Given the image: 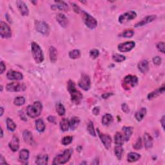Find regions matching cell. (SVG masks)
I'll list each match as a JSON object with an SVG mask.
<instances>
[{
    "label": "cell",
    "mask_w": 165,
    "mask_h": 165,
    "mask_svg": "<svg viewBox=\"0 0 165 165\" xmlns=\"http://www.w3.org/2000/svg\"><path fill=\"white\" fill-rule=\"evenodd\" d=\"M87 131L89 132V133L92 135V136L96 137V132H95V130H94V123L92 121H89V124L87 125Z\"/></svg>",
    "instance_id": "obj_40"
},
{
    "label": "cell",
    "mask_w": 165,
    "mask_h": 165,
    "mask_svg": "<svg viewBox=\"0 0 165 165\" xmlns=\"http://www.w3.org/2000/svg\"><path fill=\"white\" fill-rule=\"evenodd\" d=\"M135 45V43L134 41H127L125 43H122L119 44L117 49H118V50L121 52H128L132 50L134 48Z\"/></svg>",
    "instance_id": "obj_12"
},
{
    "label": "cell",
    "mask_w": 165,
    "mask_h": 165,
    "mask_svg": "<svg viewBox=\"0 0 165 165\" xmlns=\"http://www.w3.org/2000/svg\"><path fill=\"white\" fill-rule=\"evenodd\" d=\"M90 84L91 82L89 76L86 74H83L79 81L78 85L81 89H82L85 91H87L90 89Z\"/></svg>",
    "instance_id": "obj_10"
},
{
    "label": "cell",
    "mask_w": 165,
    "mask_h": 165,
    "mask_svg": "<svg viewBox=\"0 0 165 165\" xmlns=\"http://www.w3.org/2000/svg\"><path fill=\"white\" fill-rule=\"evenodd\" d=\"M29 158V151L27 149H23L20 152L19 159L21 163H26Z\"/></svg>",
    "instance_id": "obj_23"
},
{
    "label": "cell",
    "mask_w": 165,
    "mask_h": 165,
    "mask_svg": "<svg viewBox=\"0 0 165 165\" xmlns=\"http://www.w3.org/2000/svg\"><path fill=\"white\" fill-rule=\"evenodd\" d=\"M60 128L62 131H68L70 128V121L68 119L64 118L60 121Z\"/></svg>",
    "instance_id": "obj_32"
},
{
    "label": "cell",
    "mask_w": 165,
    "mask_h": 165,
    "mask_svg": "<svg viewBox=\"0 0 165 165\" xmlns=\"http://www.w3.org/2000/svg\"><path fill=\"white\" fill-rule=\"evenodd\" d=\"M36 30L38 32L44 35H48L49 33V27L48 24L45 21H35Z\"/></svg>",
    "instance_id": "obj_6"
},
{
    "label": "cell",
    "mask_w": 165,
    "mask_h": 165,
    "mask_svg": "<svg viewBox=\"0 0 165 165\" xmlns=\"http://www.w3.org/2000/svg\"><path fill=\"white\" fill-rule=\"evenodd\" d=\"M56 112L60 116H64L65 113V108L64 105L61 102H57L56 104Z\"/></svg>",
    "instance_id": "obj_38"
},
{
    "label": "cell",
    "mask_w": 165,
    "mask_h": 165,
    "mask_svg": "<svg viewBox=\"0 0 165 165\" xmlns=\"http://www.w3.org/2000/svg\"><path fill=\"white\" fill-rule=\"evenodd\" d=\"M144 144L146 149H150L153 146V138L148 133H145L144 135Z\"/></svg>",
    "instance_id": "obj_22"
},
{
    "label": "cell",
    "mask_w": 165,
    "mask_h": 165,
    "mask_svg": "<svg viewBox=\"0 0 165 165\" xmlns=\"http://www.w3.org/2000/svg\"><path fill=\"white\" fill-rule=\"evenodd\" d=\"M49 162V156L47 154L39 155L36 158V163L38 165H46Z\"/></svg>",
    "instance_id": "obj_21"
},
{
    "label": "cell",
    "mask_w": 165,
    "mask_h": 165,
    "mask_svg": "<svg viewBox=\"0 0 165 165\" xmlns=\"http://www.w3.org/2000/svg\"><path fill=\"white\" fill-rule=\"evenodd\" d=\"M97 132L99 135V137H100L101 141L102 142V143L103 144V145L105 146V147L107 148V150L110 149L111 146V144H112V138L109 135H107L105 134H102L99 128L97 129Z\"/></svg>",
    "instance_id": "obj_11"
},
{
    "label": "cell",
    "mask_w": 165,
    "mask_h": 165,
    "mask_svg": "<svg viewBox=\"0 0 165 165\" xmlns=\"http://www.w3.org/2000/svg\"><path fill=\"white\" fill-rule=\"evenodd\" d=\"M55 3H56V5H53L51 6V8H52L53 10L59 9L60 10H63V11H68L69 10L68 5L65 1H56Z\"/></svg>",
    "instance_id": "obj_19"
},
{
    "label": "cell",
    "mask_w": 165,
    "mask_h": 165,
    "mask_svg": "<svg viewBox=\"0 0 165 165\" xmlns=\"http://www.w3.org/2000/svg\"><path fill=\"white\" fill-rule=\"evenodd\" d=\"M6 89L9 92H22L26 90V86L23 83L12 82L6 86Z\"/></svg>",
    "instance_id": "obj_8"
},
{
    "label": "cell",
    "mask_w": 165,
    "mask_h": 165,
    "mask_svg": "<svg viewBox=\"0 0 165 165\" xmlns=\"http://www.w3.org/2000/svg\"><path fill=\"white\" fill-rule=\"evenodd\" d=\"M0 68H1V72H0V74H2L6 70V66H5V64L3 63V61H1V64H0Z\"/></svg>",
    "instance_id": "obj_52"
},
{
    "label": "cell",
    "mask_w": 165,
    "mask_h": 165,
    "mask_svg": "<svg viewBox=\"0 0 165 165\" xmlns=\"http://www.w3.org/2000/svg\"><path fill=\"white\" fill-rule=\"evenodd\" d=\"M136 16H137L136 12H134L133 10H130L121 14V15L119 17L118 20L120 23L123 24V23H127L128 21H130L131 20L135 19V18L136 17Z\"/></svg>",
    "instance_id": "obj_7"
},
{
    "label": "cell",
    "mask_w": 165,
    "mask_h": 165,
    "mask_svg": "<svg viewBox=\"0 0 165 165\" xmlns=\"http://www.w3.org/2000/svg\"><path fill=\"white\" fill-rule=\"evenodd\" d=\"M23 137L25 142L29 145H32L34 144V138H33V135L30 131L28 130H25L23 133Z\"/></svg>",
    "instance_id": "obj_20"
},
{
    "label": "cell",
    "mask_w": 165,
    "mask_h": 165,
    "mask_svg": "<svg viewBox=\"0 0 165 165\" xmlns=\"http://www.w3.org/2000/svg\"><path fill=\"white\" fill-rule=\"evenodd\" d=\"M121 108H122V110L126 113H128V112H130V109L129 107H128V106L126 104V103H123L121 105Z\"/></svg>",
    "instance_id": "obj_48"
},
{
    "label": "cell",
    "mask_w": 165,
    "mask_h": 165,
    "mask_svg": "<svg viewBox=\"0 0 165 165\" xmlns=\"http://www.w3.org/2000/svg\"><path fill=\"white\" fill-rule=\"evenodd\" d=\"M47 120L49 121L50 123H52L53 124H56V119L54 116H50L47 117Z\"/></svg>",
    "instance_id": "obj_50"
},
{
    "label": "cell",
    "mask_w": 165,
    "mask_h": 165,
    "mask_svg": "<svg viewBox=\"0 0 165 165\" xmlns=\"http://www.w3.org/2000/svg\"><path fill=\"white\" fill-rule=\"evenodd\" d=\"M83 19L87 27L90 29H94L97 26V21L94 17L90 15L86 12L83 11Z\"/></svg>",
    "instance_id": "obj_5"
},
{
    "label": "cell",
    "mask_w": 165,
    "mask_h": 165,
    "mask_svg": "<svg viewBox=\"0 0 165 165\" xmlns=\"http://www.w3.org/2000/svg\"><path fill=\"white\" fill-rule=\"evenodd\" d=\"M32 54L36 63H41L44 60V55L41 47L37 43L32 42L31 45Z\"/></svg>",
    "instance_id": "obj_3"
},
{
    "label": "cell",
    "mask_w": 165,
    "mask_h": 165,
    "mask_svg": "<svg viewBox=\"0 0 165 165\" xmlns=\"http://www.w3.org/2000/svg\"><path fill=\"white\" fill-rule=\"evenodd\" d=\"M7 78L10 80H16V81H20L22 80L23 78V75L21 74V72L13 71V70H10L7 74Z\"/></svg>",
    "instance_id": "obj_14"
},
{
    "label": "cell",
    "mask_w": 165,
    "mask_h": 165,
    "mask_svg": "<svg viewBox=\"0 0 165 165\" xmlns=\"http://www.w3.org/2000/svg\"><path fill=\"white\" fill-rule=\"evenodd\" d=\"M124 83L126 86H130L132 87H134L137 85L138 83V78L137 76L128 75L126 76L124 78Z\"/></svg>",
    "instance_id": "obj_13"
},
{
    "label": "cell",
    "mask_w": 165,
    "mask_h": 165,
    "mask_svg": "<svg viewBox=\"0 0 165 165\" xmlns=\"http://www.w3.org/2000/svg\"><path fill=\"white\" fill-rule=\"evenodd\" d=\"M157 18L156 15H149L144 17L143 19H142L140 21L138 22L135 25V27H142L144 25H146V24H148L151 23L153 21H154Z\"/></svg>",
    "instance_id": "obj_15"
},
{
    "label": "cell",
    "mask_w": 165,
    "mask_h": 165,
    "mask_svg": "<svg viewBox=\"0 0 165 165\" xmlns=\"http://www.w3.org/2000/svg\"><path fill=\"white\" fill-rule=\"evenodd\" d=\"M2 91H3V86L1 85V92H2Z\"/></svg>",
    "instance_id": "obj_58"
},
{
    "label": "cell",
    "mask_w": 165,
    "mask_h": 165,
    "mask_svg": "<svg viewBox=\"0 0 165 165\" xmlns=\"http://www.w3.org/2000/svg\"><path fill=\"white\" fill-rule=\"evenodd\" d=\"M138 69L142 73H146L148 71V62L147 60H142L138 63Z\"/></svg>",
    "instance_id": "obj_27"
},
{
    "label": "cell",
    "mask_w": 165,
    "mask_h": 165,
    "mask_svg": "<svg viewBox=\"0 0 165 165\" xmlns=\"http://www.w3.org/2000/svg\"><path fill=\"white\" fill-rule=\"evenodd\" d=\"M146 113V108H141L140 110H139L137 112H136L135 114V117L137 121H141L144 118Z\"/></svg>",
    "instance_id": "obj_30"
},
{
    "label": "cell",
    "mask_w": 165,
    "mask_h": 165,
    "mask_svg": "<svg viewBox=\"0 0 165 165\" xmlns=\"http://www.w3.org/2000/svg\"><path fill=\"white\" fill-rule=\"evenodd\" d=\"M112 59L113 60L117 63H121V62H123L126 60V57L124 56H123L121 54H114L112 56Z\"/></svg>",
    "instance_id": "obj_39"
},
{
    "label": "cell",
    "mask_w": 165,
    "mask_h": 165,
    "mask_svg": "<svg viewBox=\"0 0 165 165\" xmlns=\"http://www.w3.org/2000/svg\"><path fill=\"white\" fill-rule=\"evenodd\" d=\"M123 131L124 132V140L128 141L129 140L130 137L132 136V134L133 133V128L131 126H123Z\"/></svg>",
    "instance_id": "obj_24"
},
{
    "label": "cell",
    "mask_w": 165,
    "mask_h": 165,
    "mask_svg": "<svg viewBox=\"0 0 165 165\" xmlns=\"http://www.w3.org/2000/svg\"><path fill=\"white\" fill-rule=\"evenodd\" d=\"M80 123V119L78 117H73L71 121H70V128L71 130H75L78 126Z\"/></svg>",
    "instance_id": "obj_34"
},
{
    "label": "cell",
    "mask_w": 165,
    "mask_h": 165,
    "mask_svg": "<svg viewBox=\"0 0 165 165\" xmlns=\"http://www.w3.org/2000/svg\"><path fill=\"white\" fill-rule=\"evenodd\" d=\"M99 55H100V52L97 49H92L90 51V56L92 59H96Z\"/></svg>",
    "instance_id": "obj_44"
},
{
    "label": "cell",
    "mask_w": 165,
    "mask_h": 165,
    "mask_svg": "<svg viewBox=\"0 0 165 165\" xmlns=\"http://www.w3.org/2000/svg\"><path fill=\"white\" fill-rule=\"evenodd\" d=\"M134 34V32L132 30H127V31H124V32H123L121 34H120V36L123 38H132Z\"/></svg>",
    "instance_id": "obj_42"
},
{
    "label": "cell",
    "mask_w": 165,
    "mask_h": 165,
    "mask_svg": "<svg viewBox=\"0 0 165 165\" xmlns=\"http://www.w3.org/2000/svg\"><path fill=\"white\" fill-rule=\"evenodd\" d=\"M68 56L71 59H72V60H76V59H78L81 56V52L78 49H74L71 51H70Z\"/></svg>",
    "instance_id": "obj_37"
},
{
    "label": "cell",
    "mask_w": 165,
    "mask_h": 165,
    "mask_svg": "<svg viewBox=\"0 0 165 165\" xmlns=\"http://www.w3.org/2000/svg\"><path fill=\"white\" fill-rule=\"evenodd\" d=\"M49 57L51 62L55 63L57 59V51L54 47L51 46L49 48Z\"/></svg>",
    "instance_id": "obj_26"
},
{
    "label": "cell",
    "mask_w": 165,
    "mask_h": 165,
    "mask_svg": "<svg viewBox=\"0 0 165 165\" xmlns=\"http://www.w3.org/2000/svg\"><path fill=\"white\" fill-rule=\"evenodd\" d=\"M113 117L110 113H106L102 117V123L104 125H108L113 121Z\"/></svg>",
    "instance_id": "obj_33"
},
{
    "label": "cell",
    "mask_w": 165,
    "mask_h": 165,
    "mask_svg": "<svg viewBox=\"0 0 165 165\" xmlns=\"http://www.w3.org/2000/svg\"><path fill=\"white\" fill-rule=\"evenodd\" d=\"M141 158V155L135 152H130L128 154L127 160L129 163H134L137 161Z\"/></svg>",
    "instance_id": "obj_28"
},
{
    "label": "cell",
    "mask_w": 165,
    "mask_h": 165,
    "mask_svg": "<svg viewBox=\"0 0 165 165\" xmlns=\"http://www.w3.org/2000/svg\"><path fill=\"white\" fill-rule=\"evenodd\" d=\"M0 164H8V163L6 162L5 159L4 158V157H3L2 154L0 155Z\"/></svg>",
    "instance_id": "obj_53"
},
{
    "label": "cell",
    "mask_w": 165,
    "mask_h": 165,
    "mask_svg": "<svg viewBox=\"0 0 165 165\" xmlns=\"http://www.w3.org/2000/svg\"><path fill=\"white\" fill-rule=\"evenodd\" d=\"M6 123H7V129H8L9 131L14 132L16 130V124L10 118H7L6 120Z\"/></svg>",
    "instance_id": "obj_36"
},
{
    "label": "cell",
    "mask_w": 165,
    "mask_h": 165,
    "mask_svg": "<svg viewBox=\"0 0 165 165\" xmlns=\"http://www.w3.org/2000/svg\"><path fill=\"white\" fill-rule=\"evenodd\" d=\"M36 128L39 132H43L45 129V124L43 120L41 119H38L36 121Z\"/></svg>",
    "instance_id": "obj_31"
},
{
    "label": "cell",
    "mask_w": 165,
    "mask_h": 165,
    "mask_svg": "<svg viewBox=\"0 0 165 165\" xmlns=\"http://www.w3.org/2000/svg\"><path fill=\"white\" fill-rule=\"evenodd\" d=\"M56 20L62 27L66 28L68 25V19L63 14H57L56 16Z\"/></svg>",
    "instance_id": "obj_18"
},
{
    "label": "cell",
    "mask_w": 165,
    "mask_h": 165,
    "mask_svg": "<svg viewBox=\"0 0 165 165\" xmlns=\"http://www.w3.org/2000/svg\"><path fill=\"white\" fill-rule=\"evenodd\" d=\"M43 110V105L41 102L35 101L33 105H29L27 108V114L31 117L35 118L40 116Z\"/></svg>",
    "instance_id": "obj_2"
},
{
    "label": "cell",
    "mask_w": 165,
    "mask_h": 165,
    "mask_svg": "<svg viewBox=\"0 0 165 165\" xmlns=\"http://www.w3.org/2000/svg\"><path fill=\"white\" fill-rule=\"evenodd\" d=\"M164 118H165V117H164V116H163L162 117V118H161V119L160 120V122L161 123V125H162L163 129L164 128Z\"/></svg>",
    "instance_id": "obj_55"
},
{
    "label": "cell",
    "mask_w": 165,
    "mask_h": 165,
    "mask_svg": "<svg viewBox=\"0 0 165 165\" xmlns=\"http://www.w3.org/2000/svg\"><path fill=\"white\" fill-rule=\"evenodd\" d=\"M0 110H1V114H0V116H2L3 114V112H4V109H3V107H1L0 108Z\"/></svg>",
    "instance_id": "obj_56"
},
{
    "label": "cell",
    "mask_w": 165,
    "mask_h": 165,
    "mask_svg": "<svg viewBox=\"0 0 165 165\" xmlns=\"http://www.w3.org/2000/svg\"><path fill=\"white\" fill-rule=\"evenodd\" d=\"M134 148L136 150H139L142 148V140L141 138H138L137 141L134 145Z\"/></svg>",
    "instance_id": "obj_45"
},
{
    "label": "cell",
    "mask_w": 165,
    "mask_h": 165,
    "mask_svg": "<svg viewBox=\"0 0 165 165\" xmlns=\"http://www.w3.org/2000/svg\"><path fill=\"white\" fill-rule=\"evenodd\" d=\"M25 102V99L22 96L16 97L14 100V104L16 106H18V107L24 105Z\"/></svg>",
    "instance_id": "obj_41"
},
{
    "label": "cell",
    "mask_w": 165,
    "mask_h": 165,
    "mask_svg": "<svg viewBox=\"0 0 165 165\" xmlns=\"http://www.w3.org/2000/svg\"><path fill=\"white\" fill-rule=\"evenodd\" d=\"M9 146L13 152H17L20 148V140L16 135H14L11 141L9 143Z\"/></svg>",
    "instance_id": "obj_17"
},
{
    "label": "cell",
    "mask_w": 165,
    "mask_h": 165,
    "mask_svg": "<svg viewBox=\"0 0 165 165\" xmlns=\"http://www.w3.org/2000/svg\"><path fill=\"white\" fill-rule=\"evenodd\" d=\"M3 136V129L1 128V136L0 137H1V138H2Z\"/></svg>",
    "instance_id": "obj_57"
},
{
    "label": "cell",
    "mask_w": 165,
    "mask_h": 165,
    "mask_svg": "<svg viewBox=\"0 0 165 165\" xmlns=\"http://www.w3.org/2000/svg\"><path fill=\"white\" fill-rule=\"evenodd\" d=\"M124 138L123 135L120 132H117L114 136V142L116 145L122 146L124 144Z\"/></svg>",
    "instance_id": "obj_29"
},
{
    "label": "cell",
    "mask_w": 165,
    "mask_h": 165,
    "mask_svg": "<svg viewBox=\"0 0 165 165\" xmlns=\"http://www.w3.org/2000/svg\"><path fill=\"white\" fill-rule=\"evenodd\" d=\"M0 35L3 38H9L12 36L10 27L5 22L1 21L0 23Z\"/></svg>",
    "instance_id": "obj_9"
},
{
    "label": "cell",
    "mask_w": 165,
    "mask_h": 165,
    "mask_svg": "<svg viewBox=\"0 0 165 165\" xmlns=\"http://www.w3.org/2000/svg\"><path fill=\"white\" fill-rule=\"evenodd\" d=\"M164 92V85H163L162 86L160 87L159 89H157L155 91L152 92L150 93L148 95V100H152V99H153L156 97L157 96H158L159 95L163 94Z\"/></svg>",
    "instance_id": "obj_25"
},
{
    "label": "cell",
    "mask_w": 165,
    "mask_h": 165,
    "mask_svg": "<svg viewBox=\"0 0 165 165\" xmlns=\"http://www.w3.org/2000/svg\"><path fill=\"white\" fill-rule=\"evenodd\" d=\"M71 4H72V6L73 7V9H74V12H76V13H78V14H79L80 11H81V9H80L79 7L74 3H72Z\"/></svg>",
    "instance_id": "obj_49"
},
{
    "label": "cell",
    "mask_w": 165,
    "mask_h": 165,
    "mask_svg": "<svg viewBox=\"0 0 165 165\" xmlns=\"http://www.w3.org/2000/svg\"><path fill=\"white\" fill-rule=\"evenodd\" d=\"M16 4H17V9H18V10H19V11L21 14L22 16H28V14H29L28 8L27 6V5L25 4L23 1H17Z\"/></svg>",
    "instance_id": "obj_16"
},
{
    "label": "cell",
    "mask_w": 165,
    "mask_h": 165,
    "mask_svg": "<svg viewBox=\"0 0 165 165\" xmlns=\"http://www.w3.org/2000/svg\"><path fill=\"white\" fill-rule=\"evenodd\" d=\"M100 107H94L92 110V113L95 116H97L100 114Z\"/></svg>",
    "instance_id": "obj_51"
},
{
    "label": "cell",
    "mask_w": 165,
    "mask_h": 165,
    "mask_svg": "<svg viewBox=\"0 0 165 165\" xmlns=\"http://www.w3.org/2000/svg\"><path fill=\"white\" fill-rule=\"evenodd\" d=\"M114 153L117 159L118 160L121 159L122 155L123 153V148L122 147V146L117 145L114 148Z\"/></svg>",
    "instance_id": "obj_35"
},
{
    "label": "cell",
    "mask_w": 165,
    "mask_h": 165,
    "mask_svg": "<svg viewBox=\"0 0 165 165\" xmlns=\"http://www.w3.org/2000/svg\"><path fill=\"white\" fill-rule=\"evenodd\" d=\"M161 61H162V60H161V58L159 56H156L153 58V63L157 66H159L161 65Z\"/></svg>",
    "instance_id": "obj_47"
},
{
    "label": "cell",
    "mask_w": 165,
    "mask_h": 165,
    "mask_svg": "<svg viewBox=\"0 0 165 165\" xmlns=\"http://www.w3.org/2000/svg\"><path fill=\"white\" fill-rule=\"evenodd\" d=\"M164 43L163 42H159L157 44V49H158L159 51L161 52L162 53H164Z\"/></svg>",
    "instance_id": "obj_46"
},
{
    "label": "cell",
    "mask_w": 165,
    "mask_h": 165,
    "mask_svg": "<svg viewBox=\"0 0 165 165\" xmlns=\"http://www.w3.org/2000/svg\"><path fill=\"white\" fill-rule=\"evenodd\" d=\"M67 89L71 95V101L76 105H79L81 102L83 96L81 92L76 89L74 82L72 80H69L68 81Z\"/></svg>",
    "instance_id": "obj_1"
},
{
    "label": "cell",
    "mask_w": 165,
    "mask_h": 165,
    "mask_svg": "<svg viewBox=\"0 0 165 165\" xmlns=\"http://www.w3.org/2000/svg\"><path fill=\"white\" fill-rule=\"evenodd\" d=\"M112 95V93H105L102 95V97L104 99H107L110 96H111Z\"/></svg>",
    "instance_id": "obj_54"
},
{
    "label": "cell",
    "mask_w": 165,
    "mask_h": 165,
    "mask_svg": "<svg viewBox=\"0 0 165 165\" xmlns=\"http://www.w3.org/2000/svg\"><path fill=\"white\" fill-rule=\"evenodd\" d=\"M73 140V137L72 136H66L62 139V144L66 146L71 144Z\"/></svg>",
    "instance_id": "obj_43"
},
{
    "label": "cell",
    "mask_w": 165,
    "mask_h": 165,
    "mask_svg": "<svg viewBox=\"0 0 165 165\" xmlns=\"http://www.w3.org/2000/svg\"><path fill=\"white\" fill-rule=\"evenodd\" d=\"M73 153L72 149L65 150L62 154H59L54 158L52 164H61L67 163L71 159V156Z\"/></svg>",
    "instance_id": "obj_4"
}]
</instances>
